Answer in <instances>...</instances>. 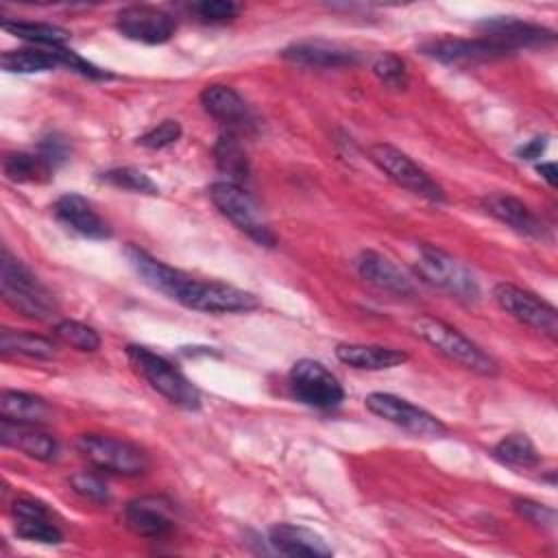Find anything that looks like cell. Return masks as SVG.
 <instances>
[{"label": "cell", "mask_w": 558, "mask_h": 558, "mask_svg": "<svg viewBox=\"0 0 558 558\" xmlns=\"http://www.w3.org/2000/svg\"><path fill=\"white\" fill-rule=\"evenodd\" d=\"M124 255L146 286L181 303L187 310L205 314H235L259 307V299L253 292L229 283L192 277L179 268L163 264L161 259L153 257L135 244H126Z\"/></svg>", "instance_id": "1"}, {"label": "cell", "mask_w": 558, "mask_h": 558, "mask_svg": "<svg viewBox=\"0 0 558 558\" xmlns=\"http://www.w3.org/2000/svg\"><path fill=\"white\" fill-rule=\"evenodd\" d=\"M414 331L440 355L477 375L493 377L499 373V364L490 353H486L480 344L440 318L421 316L414 320Z\"/></svg>", "instance_id": "2"}, {"label": "cell", "mask_w": 558, "mask_h": 558, "mask_svg": "<svg viewBox=\"0 0 558 558\" xmlns=\"http://www.w3.org/2000/svg\"><path fill=\"white\" fill-rule=\"evenodd\" d=\"M126 357L133 371L148 381L153 390H157L161 397H166L172 405H179L183 410H198L201 408V392L198 388L179 371L174 368L166 357L153 353L146 347L129 344Z\"/></svg>", "instance_id": "3"}, {"label": "cell", "mask_w": 558, "mask_h": 558, "mask_svg": "<svg viewBox=\"0 0 558 558\" xmlns=\"http://www.w3.org/2000/svg\"><path fill=\"white\" fill-rule=\"evenodd\" d=\"M0 286L4 301L20 314L37 320H48L57 314V303L46 286L7 248L2 251Z\"/></svg>", "instance_id": "4"}, {"label": "cell", "mask_w": 558, "mask_h": 558, "mask_svg": "<svg viewBox=\"0 0 558 558\" xmlns=\"http://www.w3.org/2000/svg\"><path fill=\"white\" fill-rule=\"evenodd\" d=\"M76 449L94 469L113 475H142L150 464L148 453L140 445L109 434H81Z\"/></svg>", "instance_id": "5"}, {"label": "cell", "mask_w": 558, "mask_h": 558, "mask_svg": "<svg viewBox=\"0 0 558 558\" xmlns=\"http://www.w3.org/2000/svg\"><path fill=\"white\" fill-rule=\"evenodd\" d=\"M207 192H209V198L216 205V209L227 220H231L242 233H246L251 240H255L262 246L277 244V235L270 229V225L266 222L262 207L240 183L216 181L209 185Z\"/></svg>", "instance_id": "6"}, {"label": "cell", "mask_w": 558, "mask_h": 558, "mask_svg": "<svg viewBox=\"0 0 558 558\" xmlns=\"http://www.w3.org/2000/svg\"><path fill=\"white\" fill-rule=\"evenodd\" d=\"M416 272L432 286L449 292L460 301H477L480 283L475 275L456 257L432 244H418Z\"/></svg>", "instance_id": "7"}, {"label": "cell", "mask_w": 558, "mask_h": 558, "mask_svg": "<svg viewBox=\"0 0 558 558\" xmlns=\"http://www.w3.org/2000/svg\"><path fill=\"white\" fill-rule=\"evenodd\" d=\"M368 157L399 187H403L425 201H432V203L445 201V190L403 150H399L390 144H373L368 148Z\"/></svg>", "instance_id": "8"}, {"label": "cell", "mask_w": 558, "mask_h": 558, "mask_svg": "<svg viewBox=\"0 0 558 558\" xmlns=\"http://www.w3.org/2000/svg\"><path fill=\"white\" fill-rule=\"evenodd\" d=\"M288 381H290L292 395L310 408L331 410L340 405V401L344 399V388L338 381V377L325 364L310 357L296 360L292 364L288 373Z\"/></svg>", "instance_id": "9"}, {"label": "cell", "mask_w": 558, "mask_h": 558, "mask_svg": "<svg viewBox=\"0 0 558 558\" xmlns=\"http://www.w3.org/2000/svg\"><path fill=\"white\" fill-rule=\"evenodd\" d=\"M493 299L506 314H510L519 323L532 327L534 331H538L551 340L558 336V312L554 305H549L541 296H536L514 283L501 281L493 288Z\"/></svg>", "instance_id": "10"}, {"label": "cell", "mask_w": 558, "mask_h": 558, "mask_svg": "<svg viewBox=\"0 0 558 558\" xmlns=\"http://www.w3.org/2000/svg\"><path fill=\"white\" fill-rule=\"evenodd\" d=\"M364 405L377 414L379 418L410 432L416 436H442L447 434V425L436 418L432 412L410 403L408 399H401L390 392H371L364 399Z\"/></svg>", "instance_id": "11"}, {"label": "cell", "mask_w": 558, "mask_h": 558, "mask_svg": "<svg viewBox=\"0 0 558 558\" xmlns=\"http://www.w3.org/2000/svg\"><path fill=\"white\" fill-rule=\"evenodd\" d=\"M116 28L122 37L131 41L157 46L172 39L177 31V22L163 9L148 7V4H133L116 13Z\"/></svg>", "instance_id": "12"}, {"label": "cell", "mask_w": 558, "mask_h": 558, "mask_svg": "<svg viewBox=\"0 0 558 558\" xmlns=\"http://www.w3.org/2000/svg\"><path fill=\"white\" fill-rule=\"evenodd\" d=\"M126 527L142 538H166L174 530V506L161 495H144L126 504Z\"/></svg>", "instance_id": "13"}, {"label": "cell", "mask_w": 558, "mask_h": 558, "mask_svg": "<svg viewBox=\"0 0 558 558\" xmlns=\"http://www.w3.org/2000/svg\"><path fill=\"white\" fill-rule=\"evenodd\" d=\"M480 31L486 39L495 41L506 52L519 50V48H543L554 44V33L545 26L530 24L514 17H493L480 24Z\"/></svg>", "instance_id": "14"}, {"label": "cell", "mask_w": 558, "mask_h": 558, "mask_svg": "<svg viewBox=\"0 0 558 558\" xmlns=\"http://www.w3.org/2000/svg\"><path fill=\"white\" fill-rule=\"evenodd\" d=\"M423 54L449 65H473L506 57L508 52L486 37L477 39H434L423 44Z\"/></svg>", "instance_id": "15"}, {"label": "cell", "mask_w": 558, "mask_h": 558, "mask_svg": "<svg viewBox=\"0 0 558 558\" xmlns=\"http://www.w3.org/2000/svg\"><path fill=\"white\" fill-rule=\"evenodd\" d=\"M52 211L61 225L70 231L89 238V240H107L111 238L109 222L94 209V205L81 194H63L54 201Z\"/></svg>", "instance_id": "16"}, {"label": "cell", "mask_w": 558, "mask_h": 558, "mask_svg": "<svg viewBox=\"0 0 558 558\" xmlns=\"http://www.w3.org/2000/svg\"><path fill=\"white\" fill-rule=\"evenodd\" d=\"M201 105L203 109L218 120L220 124L227 126V131L235 133V131H246L255 124L253 113L248 109V105L244 102V98L229 85H220V83H211L201 92Z\"/></svg>", "instance_id": "17"}, {"label": "cell", "mask_w": 558, "mask_h": 558, "mask_svg": "<svg viewBox=\"0 0 558 558\" xmlns=\"http://www.w3.org/2000/svg\"><path fill=\"white\" fill-rule=\"evenodd\" d=\"M281 57L286 61L307 65V68H342V65H355L360 61V54L353 48L323 41V39H310V41H296L281 50Z\"/></svg>", "instance_id": "18"}, {"label": "cell", "mask_w": 558, "mask_h": 558, "mask_svg": "<svg viewBox=\"0 0 558 558\" xmlns=\"http://www.w3.org/2000/svg\"><path fill=\"white\" fill-rule=\"evenodd\" d=\"M0 440L7 447H13L28 458L41 460V462H52L59 453V442L39 429L33 423H15L9 418L0 421Z\"/></svg>", "instance_id": "19"}, {"label": "cell", "mask_w": 558, "mask_h": 558, "mask_svg": "<svg viewBox=\"0 0 558 558\" xmlns=\"http://www.w3.org/2000/svg\"><path fill=\"white\" fill-rule=\"evenodd\" d=\"M357 272L366 283H371L377 290H384L388 294H395V296H412L414 294V286L405 277V272L395 262L384 257L381 253L362 251L357 257Z\"/></svg>", "instance_id": "20"}, {"label": "cell", "mask_w": 558, "mask_h": 558, "mask_svg": "<svg viewBox=\"0 0 558 558\" xmlns=\"http://www.w3.org/2000/svg\"><path fill=\"white\" fill-rule=\"evenodd\" d=\"M482 205H484V209L493 218H497L499 222H504L506 227H510L512 231H517L521 235H530V238H543L545 235L543 222L517 196H510V194H504V192H495V194H488L482 201Z\"/></svg>", "instance_id": "21"}, {"label": "cell", "mask_w": 558, "mask_h": 558, "mask_svg": "<svg viewBox=\"0 0 558 558\" xmlns=\"http://www.w3.org/2000/svg\"><path fill=\"white\" fill-rule=\"evenodd\" d=\"M268 543L275 551L286 556H314L325 558L331 556V547L325 543L320 534L310 527L292 525V523H277L268 530Z\"/></svg>", "instance_id": "22"}, {"label": "cell", "mask_w": 558, "mask_h": 558, "mask_svg": "<svg viewBox=\"0 0 558 558\" xmlns=\"http://www.w3.org/2000/svg\"><path fill=\"white\" fill-rule=\"evenodd\" d=\"M336 357L357 371H386L408 362V353L392 347L379 344H355L342 342L336 347Z\"/></svg>", "instance_id": "23"}, {"label": "cell", "mask_w": 558, "mask_h": 558, "mask_svg": "<svg viewBox=\"0 0 558 558\" xmlns=\"http://www.w3.org/2000/svg\"><path fill=\"white\" fill-rule=\"evenodd\" d=\"M0 416L15 423L39 425L50 416L48 403L31 392L22 390H2L0 392Z\"/></svg>", "instance_id": "24"}, {"label": "cell", "mask_w": 558, "mask_h": 558, "mask_svg": "<svg viewBox=\"0 0 558 558\" xmlns=\"http://www.w3.org/2000/svg\"><path fill=\"white\" fill-rule=\"evenodd\" d=\"M214 159L218 170L227 177L225 181L242 185V181L248 177V159L235 133L227 131L218 137L214 146Z\"/></svg>", "instance_id": "25"}, {"label": "cell", "mask_w": 558, "mask_h": 558, "mask_svg": "<svg viewBox=\"0 0 558 558\" xmlns=\"http://www.w3.org/2000/svg\"><path fill=\"white\" fill-rule=\"evenodd\" d=\"M0 65L2 70L13 74H35V72H48L61 63L52 52V48L33 46V48H17V50L2 52Z\"/></svg>", "instance_id": "26"}, {"label": "cell", "mask_w": 558, "mask_h": 558, "mask_svg": "<svg viewBox=\"0 0 558 558\" xmlns=\"http://www.w3.org/2000/svg\"><path fill=\"white\" fill-rule=\"evenodd\" d=\"M2 170L15 183H44L52 177V166L39 153H9L2 159Z\"/></svg>", "instance_id": "27"}, {"label": "cell", "mask_w": 558, "mask_h": 558, "mask_svg": "<svg viewBox=\"0 0 558 558\" xmlns=\"http://www.w3.org/2000/svg\"><path fill=\"white\" fill-rule=\"evenodd\" d=\"M0 349L2 353H15V355L35 357V360H52L57 353V347L52 340L31 331H13V329H2Z\"/></svg>", "instance_id": "28"}, {"label": "cell", "mask_w": 558, "mask_h": 558, "mask_svg": "<svg viewBox=\"0 0 558 558\" xmlns=\"http://www.w3.org/2000/svg\"><path fill=\"white\" fill-rule=\"evenodd\" d=\"M2 28L24 41H31L41 48H54L63 46L70 39V33L57 24H46V22H11L4 20Z\"/></svg>", "instance_id": "29"}, {"label": "cell", "mask_w": 558, "mask_h": 558, "mask_svg": "<svg viewBox=\"0 0 558 558\" xmlns=\"http://www.w3.org/2000/svg\"><path fill=\"white\" fill-rule=\"evenodd\" d=\"M493 456L504 464L523 469L536 466L541 462V453L525 434H508L493 447Z\"/></svg>", "instance_id": "30"}, {"label": "cell", "mask_w": 558, "mask_h": 558, "mask_svg": "<svg viewBox=\"0 0 558 558\" xmlns=\"http://www.w3.org/2000/svg\"><path fill=\"white\" fill-rule=\"evenodd\" d=\"M54 338L61 340L63 344L76 349V351H85V353H92L100 347V336L94 327L81 323V320H59L54 325Z\"/></svg>", "instance_id": "31"}, {"label": "cell", "mask_w": 558, "mask_h": 558, "mask_svg": "<svg viewBox=\"0 0 558 558\" xmlns=\"http://www.w3.org/2000/svg\"><path fill=\"white\" fill-rule=\"evenodd\" d=\"M100 179L113 187L129 190L135 194H159V185L146 172L131 168V166L107 170V172H102Z\"/></svg>", "instance_id": "32"}, {"label": "cell", "mask_w": 558, "mask_h": 558, "mask_svg": "<svg viewBox=\"0 0 558 558\" xmlns=\"http://www.w3.org/2000/svg\"><path fill=\"white\" fill-rule=\"evenodd\" d=\"M15 534L31 543L59 545L63 541L61 530L50 521V517H33V519H15Z\"/></svg>", "instance_id": "33"}, {"label": "cell", "mask_w": 558, "mask_h": 558, "mask_svg": "<svg viewBox=\"0 0 558 558\" xmlns=\"http://www.w3.org/2000/svg\"><path fill=\"white\" fill-rule=\"evenodd\" d=\"M373 72L375 76L392 87V89H403L408 87V68H405V61L392 52H384L375 59L373 63Z\"/></svg>", "instance_id": "34"}, {"label": "cell", "mask_w": 558, "mask_h": 558, "mask_svg": "<svg viewBox=\"0 0 558 558\" xmlns=\"http://www.w3.org/2000/svg\"><path fill=\"white\" fill-rule=\"evenodd\" d=\"M70 484L74 488V493H78L83 499L94 501V504H109L111 493L109 486L102 482L100 475L92 473V471H76L70 477Z\"/></svg>", "instance_id": "35"}, {"label": "cell", "mask_w": 558, "mask_h": 558, "mask_svg": "<svg viewBox=\"0 0 558 558\" xmlns=\"http://www.w3.org/2000/svg\"><path fill=\"white\" fill-rule=\"evenodd\" d=\"M512 506L532 525H536L541 530H547V532H551L556 527V510L551 506H545V504L527 499V497L514 499Z\"/></svg>", "instance_id": "36"}, {"label": "cell", "mask_w": 558, "mask_h": 558, "mask_svg": "<svg viewBox=\"0 0 558 558\" xmlns=\"http://www.w3.org/2000/svg\"><path fill=\"white\" fill-rule=\"evenodd\" d=\"M179 137H181V124L177 120H161L157 126H153L150 131L140 135L137 144L144 148H150V150H159V148L174 144Z\"/></svg>", "instance_id": "37"}, {"label": "cell", "mask_w": 558, "mask_h": 558, "mask_svg": "<svg viewBox=\"0 0 558 558\" xmlns=\"http://www.w3.org/2000/svg\"><path fill=\"white\" fill-rule=\"evenodd\" d=\"M194 13L203 22H227L240 13V7L231 0H203L194 4Z\"/></svg>", "instance_id": "38"}, {"label": "cell", "mask_w": 558, "mask_h": 558, "mask_svg": "<svg viewBox=\"0 0 558 558\" xmlns=\"http://www.w3.org/2000/svg\"><path fill=\"white\" fill-rule=\"evenodd\" d=\"M37 153L54 168L68 159L70 146H68V140L61 137L59 133H48L46 137H41Z\"/></svg>", "instance_id": "39"}, {"label": "cell", "mask_w": 558, "mask_h": 558, "mask_svg": "<svg viewBox=\"0 0 558 558\" xmlns=\"http://www.w3.org/2000/svg\"><path fill=\"white\" fill-rule=\"evenodd\" d=\"M11 514L13 519H33V517H50L48 508L31 497H20L11 504Z\"/></svg>", "instance_id": "40"}, {"label": "cell", "mask_w": 558, "mask_h": 558, "mask_svg": "<svg viewBox=\"0 0 558 558\" xmlns=\"http://www.w3.org/2000/svg\"><path fill=\"white\" fill-rule=\"evenodd\" d=\"M545 148H547V137H545V135L532 137L530 142H525L523 146H519L517 157H519V159H525V161H532V159H538Z\"/></svg>", "instance_id": "41"}, {"label": "cell", "mask_w": 558, "mask_h": 558, "mask_svg": "<svg viewBox=\"0 0 558 558\" xmlns=\"http://www.w3.org/2000/svg\"><path fill=\"white\" fill-rule=\"evenodd\" d=\"M536 170H538V174L554 187L556 185V181H558V177H556V163L554 161H545V163H538L536 166Z\"/></svg>", "instance_id": "42"}]
</instances>
